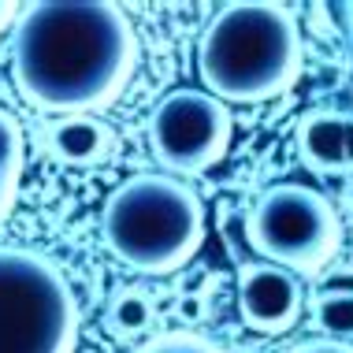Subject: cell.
Returning <instances> with one entry per match:
<instances>
[{
	"label": "cell",
	"instance_id": "6",
	"mask_svg": "<svg viewBox=\"0 0 353 353\" xmlns=\"http://www.w3.org/2000/svg\"><path fill=\"white\" fill-rule=\"evenodd\" d=\"M231 112L205 90H171L149 116V149L168 171L197 175L231 145Z\"/></svg>",
	"mask_w": 353,
	"mask_h": 353
},
{
	"label": "cell",
	"instance_id": "7",
	"mask_svg": "<svg viewBox=\"0 0 353 353\" xmlns=\"http://www.w3.org/2000/svg\"><path fill=\"white\" fill-rule=\"evenodd\" d=\"M238 312L242 323L261 335H283L301 316V279L268 261L238 268Z\"/></svg>",
	"mask_w": 353,
	"mask_h": 353
},
{
	"label": "cell",
	"instance_id": "16",
	"mask_svg": "<svg viewBox=\"0 0 353 353\" xmlns=\"http://www.w3.org/2000/svg\"><path fill=\"white\" fill-rule=\"evenodd\" d=\"M342 23H346V37H350V49H353V4H342Z\"/></svg>",
	"mask_w": 353,
	"mask_h": 353
},
{
	"label": "cell",
	"instance_id": "17",
	"mask_svg": "<svg viewBox=\"0 0 353 353\" xmlns=\"http://www.w3.org/2000/svg\"><path fill=\"white\" fill-rule=\"evenodd\" d=\"M12 15H15V4H8V0H0V30H4L8 23H12Z\"/></svg>",
	"mask_w": 353,
	"mask_h": 353
},
{
	"label": "cell",
	"instance_id": "13",
	"mask_svg": "<svg viewBox=\"0 0 353 353\" xmlns=\"http://www.w3.org/2000/svg\"><path fill=\"white\" fill-rule=\"evenodd\" d=\"M19 168H23V130L8 112H0V171L19 179Z\"/></svg>",
	"mask_w": 353,
	"mask_h": 353
},
{
	"label": "cell",
	"instance_id": "8",
	"mask_svg": "<svg viewBox=\"0 0 353 353\" xmlns=\"http://www.w3.org/2000/svg\"><path fill=\"white\" fill-rule=\"evenodd\" d=\"M298 152L312 171L323 175H346L353 171V116L350 112L316 108L301 116L298 130Z\"/></svg>",
	"mask_w": 353,
	"mask_h": 353
},
{
	"label": "cell",
	"instance_id": "9",
	"mask_svg": "<svg viewBox=\"0 0 353 353\" xmlns=\"http://www.w3.org/2000/svg\"><path fill=\"white\" fill-rule=\"evenodd\" d=\"M49 149L63 164L90 168V164H101L112 152V130L93 116H63L49 130Z\"/></svg>",
	"mask_w": 353,
	"mask_h": 353
},
{
	"label": "cell",
	"instance_id": "1",
	"mask_svg": "<svg viewBox=\"0 0 353 353\" xmlns=\"http://www.w3.org/2000/svg\"><path fill=\"white\" fill-rule=\"evenodd\" d=\"M138 41L108 0H45L15 26L12 68L23 97L45 112H97L123 93Z\"/></svg>",
	"mask_w": 353,
	"mask_h": 353
},
{
	"label": "cell",
	"instance_id": "5",
	"mask_svg": "<svg viewBox=\"0 0 353 353\" xmlns=\"http://www.w3.org/2000/svg\"><path fill=\"white\" fill-rule=\"evenodd\" d=\"M245 238L261 261L290 275H316L339 250V216L312 186L275 183L250 208Z\"/></svg>",
	"mask_w": 353,
	"mask_h": 353
},
{
	"label": "cell",
	"instance_id": "10",
	"mask_svg": "<svg viewBox=\"0 0 353 353\" xmlns=\"http://www.w3.org/2000/svg\"><path fill=\"white\" fill-rule=\"evenodd\" d=\"M104 320H108V331L116 339H138L152 327L157 305H152V298L141 290V286H123V290L112 294Z\"/></svg>",
	"mask_w": 353,
	"mask_h": 353
},
{
	"label": "cell",
	"instance_id": "12",
	"mask_svg": "<svg viewBox=\"0 0 353 353\" xmlns=\"http://www.w3.org/2000/svg\"><path fill=\"white\" fill-rule=\"evenodd\" d=\"M138 353H223L216 342H208L201 335H186V331H175V335H160L145 342Z\"/></svg>",
	"mask_w": 353,
	"mask_h": 353
},
{
	"label": "cell",
	"instance_id": "11",
	"mask_svg": "<svg viewBox=\"0 0 353 353\" xmlns=\"http://www.w3.org/2000/svg\"><path fill=\"white\" fill-rule=\"evenodd\" d=\"M312 320L327 335V342H350L353 339V290L350 286L323 290L312 301Z\"/></svg>",
	"mask_w": 353,
	"mask_h": 353
},
{
	"label": "cell",
	"instance_id": "3",
	"mask_svg": "<svg viewBox=\"0 0 353 353\" xmlns=\"http://www.w3.org/2000/svg\"><path fill=\"white\" fill-rule=\"evenodd\" d=\"M104 245L145 275H168L201 250L205 208L175 175H134L116 186L101 216Z\"/></svg>",
	"mask_w": 353,
	"mask_h": 353
},
{
	"label": "cell",
	"instance_id": "2",
	"mask_svg": "<svg viewBox=\"0 0 353 353\" xmlns=\"http://www.w3.org/2000/svg\"><path fill=\"white\" fill-rule=\"evenodd\" d=\"M301 71V30L283 4H223L197 41V74L216 101L261 104Z\"/></svg>",
	"mask_w": 353,
	"mask_h": 353
},
{
	"label": "cell",
	"instance_id": "15",
	"mask_svg": "<svg viewBox=\"0 0 353 353\" xmlns=\"http://www.w3.org/2000/svg\"><path fill=\"white\" fill-rule=\"evenodd\" d=\"M15 186H19V179L8 175V171H0V219L8 216V208L15 201Z\"/></svg>",
	"mask_w": 353,
	"mask_h": 353
},
{
	"label": "cell",
	"instance_id": "4",
	"mask_svg": "<svg viewBox=\"0 0 353 353\" xmlns=\"http://www.w3.org/2000/svg\"><path fill=\"white\" fill-rule=\"evenodd\" d=\"M79 305L49 256L0 245V353H71Z\"/></svg>",
	"mask_w": 353,
	"mask_h": 353
},
{
	"label": "cell",
	"instance_id": "14",
	"mask_svg": "<svg viewBox=\"0 0 353 353\" xmlns=\"http://www.w3.org/2000/svg\"><path fill=\"white\" fill-rule=\"evenodd\" d=\"M286 353H353V350L342 346V342L316 339V342H301V346H294V350H286Z\"/></svg>",
	"mask_w": 353,
	"mask_h": 353
}]
</instances>
